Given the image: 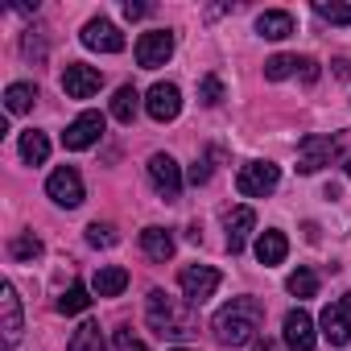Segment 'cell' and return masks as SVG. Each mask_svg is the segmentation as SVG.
I'll return each mask as SVG.
<instances>
[{"label":"cell","mask_w":351,"mask_h":351,"mask_svg":"<svg viewBox=\"0 0 351 351\" xmlns=\"http://www.w3.org/2000/svg\"><path fill=\"white\" fill-rule=\"evenodd\" d=\"M261 322H265V306L256 298H232L215 318H211V330L223 347H244V343H256L261 335Z\"/></svg>","instance_id":"1"},{"label":"cell","mask_w":351,"mask_h":351,"mask_svg":"<svg viewBox=\"0 0 351 351\" xmlns=\"http://www.w3.org/2000/svg\"><path fill=\"white\" fill-rule=\"evenodd\" d=\"M145 318H149V326H153L161 339H191V335H195V314H191L186 306H178L165 289H149Z\"/></svg>","instance_id":"2"},{"label":"cell","mask_w":351,"mask_h":351,"mask_svg":"<svg viewBox=\"0 0 351 351\" xmlns=\"http://www.w3.org/2000/svg\"><path fill=\"white\" fill-rule=\"evenodd\" d=\"M277 182H281V169H277L273 161H248V165H240V173H236V191H240L244 199H265V195L277 191Z\"/></svg>","instance_id":"3"},{"label":"cell","mask_w":351,"mask_h":351,"mask_svg":"<svg viewBox=\"0 0 351 351\" xmlns=\"http://www.w3.org/2000/svg\"><path fill=\"white\" fill-rule=\"evenodd\" d=\"M46 195H50L58 207L75 211V207L87 199V191H83V173H79L75 165H58L50 178H46Z\"/></svg>","instance_id":"4"},{"label":"cell","mask_w":351,"mask_h":351,"mask_svg":"<svg viewBox=\"0 0 351 351\" xmlns=\"http://www.w3.org/2000/svg\"><path fill=\"white\" fill-rule=\"evenodd\" d=\"M219 269H211V265H186L182 273H178V285H182V298L191 302V306H203L207 298H215V289H219Z\"/></svg>","instance_id":"5"},{"label":"cell","mask_w":351,"mask_h":351,"mask_svg":"<svg viewBox=\"0 0 351 351\" xmlns=\"http://www.w3.org/2000/svg\"><path fill=\"white\" fill-rule=\"evenodd\" d=\"M318 326H322V339H326L330 347H347V339H351V289L339 293V298L322 310Z\"/></svg>","instance_id":"6"},{"label":"cell","mask_w":351,"mask_h":351,"mask_svg":"<svg viewBox=\"0 0 351 351\" xmlns=\"http://www.w3.org/2000/svg\"><path fill=\"white\" fill-rule=\"evenodd\" d=\"M149 182H153V191L165 203H173V199L182 195V165L173 161L169 153H153L149 157Z\"/></svg>","instance_id":"7"},{"label":"cell","mask_w":351,"mask_h":351,"mask_svg":"<svg viewBox=\"0 0 351 351\" xmlns=\"http://www.w3.org/2000/svg\"><path fill=\"white\" fill-rule=\"evenodd\" d=\"M145 112H149L157 124L178 120V112H182V91L173 87V83H153L149 95H145Z\"/></svg>","instance_id":"8"},{"label":"cell","mask_w":351,"mask_h":351,"mask_svg":"<svg viewBox=\"0 0 351 351\" xmlns=\"http://www.w3.org/2000/svg\"><path fill=\"white\" fill-rule=\"evenodd\" d=\"M169 54H173V34H169V29H149V34H141V42H136V62H141L145 71L165 66Z\"/></svg>","instance_id":"9"},{"label":"cell","mask_w":351,"mask_h":351,"mask_svg":"<svg viewBox=\"0 0 351 351\" xmlns=\"http://www.w3.org/2000/svg\"><path fill=\"white\" fill-rule=\"evenodd\" d=\"M99 87H104L99 66H87V62H66V71H62V91H66L71 99H91Z\"/></svg>","instance_id":"10"},{"label":"cell","mask_w":351,"mask_h":351,"mask_svg":"<svg viewBox=\"0 0 351 351\" xmlns=\"http://www.w3.org/2000/svg\"><path fill=\"white\" fill-rule=\"evenodd\" d=\"M99 136H104V116H99V112H79V116L66 124L62 145H66L71 153H79V149H91Z\"/></svg>","instance_id":"11"},{"label":"cell","mask_w":351,"mask_h":351,"mask_svg":"<svg viewBox=\"0 0 351 351\" xmlns=\"http://www.w3.org/2000/svg\"><path fill=\"white\" fill-rule=\"evenodd\" d=\"M330 157H335L330 136L310 132V136H302V141H298V173H318L322 165H330Z\"/></svg>","instance_id":"12"},{"label":"cell","mask_w":351,"mask_h":351,"mask_svg":"<svg viewBox=\"0 0 351 351\" xmlns=\"http://www.w3.org/2000/svg\"><path fill=\"white\" fill-rule=\"evenodd\" d=\"M0 330H5V347H13L25 330V318H21V298L13 289V281L0 285Z\"/></svg>","instance_id":"13"},{"label":"cell","mask_w":351,"mask_h":351,"mask_svg":"<svg viewBox=\"0 0 351 351\" xmlns=\"http://www.w3.org/2000/svg\"><path fill=\"white\" fill-rule=\"evenodd\" d=\"M79 38H83V46H87V50H99V54H120V50H124V34H120L112 21H104V17L87 21Z\"/></svg>","instance_id":"14"},{"label":"cell","mask_w":351,"mask_h":351,"mask_svg":"<svg viewBox=\"0 0 351 351\" xmlns=\"http://www.w3.org/2000/svg\"><path fill=\"white\" fill-rule=\"evenodd\" d=\"M285 347L289 351H314L318 335H314V318L306 310H289L285 314Z\"/></svg>","instance_id":"15"},{"label":"cell","mask_w":351,"mask_h":351,"mask_svg":"<svg viewBox=\"0 0 351 351\" xmlns=\"http://www.w3.org/2000/svg\"><path fill=\"white\" fill-rule=\"evenodd\" d=\"M223 228H228V252H232V256L244 252V244H248V236H252V228H256L252 207H236V211H228Z\"/></svg>","instance_id":"16"},{"label":"cell","mask_w":351,"mask_h":351,"mask_svg":"<svg viewBox=\"0 0 351 351\" xmlns=\"http://www.w3.org/2000/svg\"><path fill=\"white\" fill-rule=\"evenodd\" d=\"M124 289H128V269H120V265L95 269V277H91V293L95 298H120Z\"/></svg>","instance_id":"17"},{"label":"cell","mask_w":351,"mask_h":351,"mask_svg":"<svg viewBox=\"0 0 351 351\" xmlns=\"http://www.w3.org/2000/svg\"><path fill=\"white\" fill-rule=\"evenodd\" d=\"M141 248H145V256H149V261L165 265L178 244H173V232H165V228H145V232H141Z\"/></svg>","instance_id":"18"},{"label":"cell","mask_w":351,"mask_h":351,"mask_svg":"<svg viewBox=\"0 0 351 351\" xmlns=\"http://www.w3.org/2000/svg\"><path fill=\"white\" fill-rule=\"evenodd\" d=\"M285 256H289V240H285V232H273V228H269V232L256 236V261H261L265 269H269V265H281Z\"/></svg>","instance_id":"19"},{"label":"cell","mask_w":351,"mask_h":351,"mask_svg":"<svg viewBox=\"0 0 351 351\" xmlns=\"http://www.w3.org/2000/svg\"><path fill=\"white\" fill-rule=\"evenodd\" d=\"M256 34H261V38H269V42H281V38H289V34H293V17H289L285 9H269V13H261V17H256Z\"/></svg>","instance_id":"20"},{"label":"cell","mask_w":351,"mask_h":351,"mask_svg":"<svg viewBox=\"0 0 351 351\" xmlns=\"http://www.w3.org/2000/svg\"><path fill=\"white\" fill-rule=\"evenodd\" d=\"M136 112H141V91H136L132 83H124V87L112 95V116H116L120 124H132Z\"/></svg>","instance_id":"21"},{"label":"cell","mask_w":351,"mask_h":351,"mask_svg":"<svg viewBox=\"0 0 351 351\" xmlns=\"http://www.w3.org/2000/svg\"><path fill=\"white\" fill-rule=\"evenodd\" d=\"M34 104H38V87L34 83H9V91H5V112L9 116H21Z\"/></svg>","instance_id":"22"},{"label":"cell","mask_w":351,"mask_h":351,"mask_svg":"<svg viewBox=\"0 0 351 351\" xmlns=\"http://www.w3.org/2000/svg\"><path fill=\"white\" fill-rule=\"evenodd\" d=\"M21 157H25L29 165H42V161L50 157V136L38 132V128H25V132H21Z\"/></svg>","instance_id":"23"},{"label":"cell","mask_w":351,"mask_h":351,"mask_svg":"<svg viewBox=\"0 0 351 351\" xmlns=\"http://www.w3.org/2000/svg\"><path fill=\"white\" fill-rule=\"evenodd\" d=\"M91 306V289L83 285V281H75L62 298H58V314H83Z\"/></svg>","instance_id":"24"},{"label":"cell","mask_w":351,"mask_h":351,"mask_svg":"<svg viewBox=\"0 0 351 351\" xmlns=\"http://www.w3.org/2000/svg\"><path fill=\"white\" fill-rule=\"evenodd\" d=\"M66 351H108V347H104L99 326H95V322H83V326L71 335V347H66Z\"/></svg>","instance_id":"25"},{"label":"cell","mask_w":351,"mask_h":351,"mask_svg":"<svg viewBox=\"0 0 351 351\" xmlns=\"http://www.w3.org/2000/svg\"><path fill=\"white\" fill-rule=\"evenodd\" d=\"M9 256H13V261H38V256H42V240H38L34 232H21V236L9 240Z\"/></svg>","instance_id":"26"},{"label":"cell","mask_w":351,"mask_h":351,"mask_svg":"<svg viewBox=\"0 0 351 351\" xmlns=\"http://www.w3.org/2000/svg\"><path fill=\"white\" fill-rule=\"evenodd\" d=\"M285 289H289L293 298H314V293H318V273H314V269H293L289 281H285Z\"/></svg>","instance_id":"27"},{"label":"cell","mask_w":351,"mask_h":351,"mask_svg":"<svg viewBox=\"0 0 351 351\" xmlns=\"http://www.w3.org/2000/svg\"><path fill=\"white\" fill-rule=\"evenodd\" d=\"M314 13L322 17V21H330V25H351V5H326V0H314Z\"/></svg>","instance_id":"28"},{"label":"cell","mask_w":351,"mask_h":351,"mask_svg":"<svg viewBox=\"0 0 351 351\" xmlns=\"http://www.w3.org/2000/svg\"><path fill=\"white\" fill-rule=\"evenodd\" d=\"M219 157H223V149H211L207 157H199V161H195V165L186 169V178H191L195 186H203V182L211 178V169H215V161H219Z\"/></svg>","instance_id":"29"},{"label":"cell","mask_w":351,"mask_h":351,"mask_svg":"<svg viewBox=\"0 0 351 351\" xmlns=\"http://www.w3.org/2000/svg\"><path fill=\"white\" fill-rule=\"evenodd\" d=\"M293 71H298V58H293V54H273V58L265 62V79H273V83H277V79H289Z\"/></svg>","instance_id":"30"},{"label":"cell","mask_w":351,"mask_h":351,"mask_svg":"<svg viewBox=\"0 0 351 351\" xmlns=\"http://www.w3.org/2000/svg\"><path fill=\"white\" fill-rule=\"evenodd\" d=\"M330 145H335V161L347 169V178H351V128H339L330 136Z\"/></svg>","instance_id":"31"},{"label":"cell","mask_w":351,"mask_h":351,"mask_svg":"<svg viewBox=\"0 0 351 351\" xmlns=\"http://www.w3.org/2000/svg\"><path fill=\"white\" fill-rule=\"evenodd\" d=\"M116 240H120V236H116L112 223H91V228H87V244H91V248H112Z\"/></svg>","instance_id":"32"},{"label":"cell","mask_w":351,"mask_h":351,"mask_svg":"<svg viewBox=\"0 0 351 351\" xmlns=\"http://www.w3.org/2000/svg\"><path fill=\"white\" fill-rule=\"evenodd\" d=\"M199 99H203L207 108H215V104L223 99V79H219V75H207V79L199 83Z\"/></svg>","instance_id":"33"},{"label":"cell","mask_w":351,"mask_h":351,"mask_svg":"<svg viewBox=\"0 0 351 351\" xmlns=\"http://www.w3.org/2000/svg\"><path fill=\"white\" fill-rule=\"evenodd\" d=\"M21 50H25V58L46 62V38H42V29H29V34H25V42H21Z\"/></svg>","instance_id":"34"},{"label":"cell","mask_w":351,"mask_h":351,"mask_svg":"<svg viewBox=\"0 0 351 351\" xmlns=\"http://www.w3.org/2000/svg\"><path fill=\"white\" fill-rule=\"evenodd\" d=\"M112 351H149V347H145V343H141L128 326H120V330L112 335Z\"/></svg>","instance_id":"35"},{"label":"cell","mask_w":351,"mask_h":351,"mask_svg":"<svg viewBox=\"0 0 351 351\" xmlns=\"http://www.w3.org/2000/svg\"><path fill=\"white\" fill-rule=\"evenodd\" d=\"M298 75H302L306 83H318V62H314V58H298Z\"/></svg>","instance_id":"36"},{"label":"cell","mask_w":351,"mask_h":351,"mask_svg":"<svg viewBox=\"0 0 351 351\" xmlns=\"http://www.w3.org/2000/svg\"><path fill=\"white\" fill-rule=\"evenodd\" d=\"M145 13H149V5H136V0H128V5H124V17L128 21H141Z\"/></svg>","instance_id":"37"},{"label":"cell","mask_w":351,"mask_h":351,"mask_svg":"<svg viewBox=\"0 0 351 351\" xmlns=\"http://www.w3.org/2000/svg\"><path fill=\"white\" fill-rule=\"evenodd\" d=\"M330 66H335V75H339V79H351V58H335Z\"/></svg>","instance_id":"38"},{"label":"cell","mask_w":351,"mask_h":351,"mask_svg":"<svg viewBox=\"0 0 351 351\" xmlns=\"http://www.w3.org/2000/svg\"><path fill=\"white\" fill-rule=\"evenodd\" d=\"M252 351H281V347H277L273 339H256V343H252Z\"/></svg>","instance_id":"39"},{"label":"cell","mask_w":351,"mask_h":351,"mask_svg":"<svg viewBox=\"0 0 351 351\" xmlns=\"http://www.w3.org/2000/svg\"><path fill=\"white\" fill-rule=\"evenodd\" d=\"M173 351H191V347H173Z\"/></svg>","instance_id":"40"}]
</instances>
